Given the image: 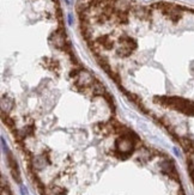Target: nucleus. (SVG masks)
Returning <instances> with one entry per match:
<instances>
[]
</instances>
